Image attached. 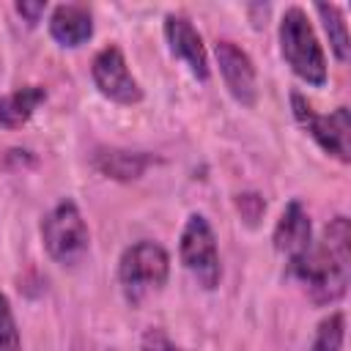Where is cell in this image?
Listing matches in <instances>:
<instances>
[{
	"mask_svg": "<svg viewBox=\"0 0 351 351\" xmlns=\"http://www.w3.org/2000/svg\"><path fill=\"white\" fill-rule=\"evenodd\" d=\"M178 258L181 266L195 277V282L206 291H214L222 280V263H219V247L214 228L203 214H189V219L181 228L178 239Z\"/></svg>",
	"mask_w": 351,
	"mask_h": 351,
	"instance_id": "5",
	"label": "cell"
},
{
	"mask_svg": "<svg viewBox=\"0 0 351 351\" xmlns=\"http://www.w3.org/2000/svg\"><path fill=\"white\" fill-rule=\"evenodd\" d=\"M90 80H93L96 90L115 104L129 107V104L143 101V88H140L137 77L129 71V63H126L121 47H115V44H110L93 55Z\"/></svg>",
	"mask_w": 351,
	"mask_h": 351,
	"instance_id": "7",
	"label": "cell"
},
{
	"mask_svg": "<svg viewBox=\"0 0 351 351\" xmlns=\"http://www.w3.org/2000/svg\"><path fill=\"white\" fill-rule=\"evenodd\" d=\"M44 101H47V88L44 85H22L11 93H3L0 96V126L3 129L25 126Z\"/></svg>",
	"mask_w": 351,
	"mask_h": 351,
	"instance_id": "13",
	"label": "cell"
},
{
	"mask_svg": "<svg viewBox=\"0 0 351 351\" xmlns=\"http://www.w3.org/2000/svg\"><path fill=\"white\" fill-rule=\"evenodd\" d=\"M277 36H280V52H282L285 63L291 66V71L302 82L321 88L326 82V55H324V47L318 41L304 8H299V5L285 8Z\"/></svg>",
	"mask_w": 351,
	"mask_h": 351,
	"instance_id": "2",
	"label": "cell"
},
{
	"mask_svg": "<svg viewBox=\"0 0 351 351\" xmlns=\"http://www.w3.org/2000/svg\"><path fill=\"white\" fill-rule=\"evenodd\" d=\"M170 277V255L162 244L143 239L129 244L121 252L118 261V282L123 288V296L137 304L143 296L159 291Z\"/></svg>",
	"mask_w": 351,
	"mask_h": 351,
	"instance_id": "3",
	"label": "cell"
},
{
	"mask_svg": "<svg viewBox=\"0 0 351 351\" xmlns=\"http://www.w3.org/2000/svg\"><path fill=\"white\" fill-rule=\"evenodd\" d=\"M291 110L296 123L335 159L343 165L351 159V115L348 107H337L329 115H318L302 93H291Z\"/></svg>",
	"mask_w": 351,
	"mask_h": 351,
	"instance_id": "6",
	"label": "cell"
},
{
	"mask_svg": "<svg viewBox=\"0 0 351 351\" xmlns=\"http://www.w3.org/2000/svg\"><path fill=\"white\" fill-rule=\"evenodd\" d=\"M140 351H184V348L176 346V343L165 335V329L148 326V329L143 332V337H140Z\"/></svg>",
	"mask_w": 351,
	"mask_h": 351,
	"instance_id": "17",
	"label": "cell"
},
{
	"mask_svg": "<svg viewBox=\"0 0 351 351\" xmlns=\"http://www.w3.org/2000/svg\"><path fill=\"white\" fill-rule=\"evenodd\" d=\"M165 41L173 52V58H178L189 74L200 82L208 80V55H206V44L200 38V33L195 30V25L184 16V14H167L165 16Z\"/></svg>",
	"mask_w": 351,
	"mask_h": 351,
	"instance_id": "9",
	"label": "cell"
},
{
	"mask_svg": "<svg viewBox=\"0 0 351 351\" xmlns=\"http://www.w3.org/2000/svg\"><path fill=\"white\" fill-rule=\"evenodd\" d=\"M154 156L148 151H129V148H96L93 167L115 181H134L151 167Z\"/></svg>",
	"mask_w": 351,
	"mask_h": 351,
	"instance_id": "12",
	"label": "cell"
},
{
	"mask_svg": "<svg viewBox=\"0 0 351 351\" xmlns=\"http://www.w3.org/2000/svg\"><path fill=\"white\" fill-rule=\"evenodd\" d=\"M41 241H44V250L49 252L52 261L69 266V263H77L85 252H88V244H90V233H88V225L77 208L74 200H60L55 203L44 219H41Z\"/></svg>",
	"mask_w": 351,
	"mask_h": 351,
	"instance_id": "4",
	"label": "cell"
},
{
	"mask_svg": "<svg viewBox=\"0 0 351 351\" xmlns=\"http://www.w3.org/2000/svg\"><path fill=\"white\" fill-rule=\"evenodd\" d=\"M315 14L324 22V30L329 36V47H332L335 58L340 63H346L348 60V52H351V44H348V25H346L343 8L335 5V3H318L315 5Z\"/></svg>",
	"mask_w": 351,
	"mask_h": 351,
	"instance_id": "14",
	"label": "cell"
},
{
	"mask_svg": "<svg viewBox=\"0 0 351 351\" xmlns=\"http://www.w3.org/2000/svg\"><path fill=\"white\" fill-rule=\"evenodd\" d=\"M0 351H22L19 326L5 293H0Z\"/></svg>",
	"mask_w": 351,
	"mask_h": 351,
	"instance_id": "16",
	"label": "cell"
},
{
	"mask_svg": "<svg viewBox=\"0 0 351 351\" xmlns=\"http://www.w3.org/2000/svg\"><path fill=\"white\" fill-rule=\"evenodd\" d=\"M44 11H47V3H41V0H33V3H16V14L27 22V25H36V22H41V16H44Z\"/></svg>",
	"mask_w": 351,
	"mask_h": 351,
	"instance_id": "18",
	"label": "cell"
},
{
	"mask_svg": "<svg viewBox=\"0 0 351 351\" xmlns=\"http://www.w3.org/2000/svg\"><path fill=\"white\" fill-rule=\"evenodd\" d=\"M343 340H346V315L337 310V313H329L315 326V335L307 351H343Z\"/></svg>",
	"mask_w": 351,
	"mask_h": 351,
	"instance_id": "15",
	"label": "cell"
},
{
	"mask_svg": "<svg viewBox=\"0 0 351 351\" xmlns=\"http://www.w3.org/2000/svg\"><path fill=\"white\" fill-rule=\"evenodd\" d=\"M47 27H49V36L60 47L74 49V47H82V44L90 41V36H93V14L80 3H60V5L52 8Z\"/></svg>",
	"mask_w": 351,
	"mask_h": 351,
	"instance_id": "11",
	"label": "cell"
},
{
	"mask_svg": "<svg viewBox=\"0 0 351 351\" xmlns=\"http://www.w3.org/2000/svg\"><path fill=\"white\" fill-rule=\"evenodd\" d=\"M271 241H274V250L282 252L288 261L299 258L313 244V225H310V217L299 200H291L282 208V214L274 225Z\"/></svg>",
	"mask_w": 351,
	"mask_h": 351,
	"instance_id": "10",
	"label": "cell"
},
{
	"mask_svg": "<svg viewBox=\"0 0 351 351\" xmlns=\"http://www.w3.org/2000/svg\"><path fill=\"white\" fill-rule=\"evenodd\" d=\"M288 274L304 288L315 304H335L348 291L351 277V225L348 217L337 214L321 230V239L293 261H288Z\"/></svg>",
	"mask_w": 351,
	"mask_h": 351,
	"instance_id": "1",
	"label": "cell"
},
{
	"mask_svg": "<svg viewBox=\"0 0 351 351\" xmlns=\"http://www.w3.org/2000/svg\"><path fill=\"white\" fill-rule=\"evenodd\" d=\"M214 52H217V66H219V74H222L230 96L239 104L252 107L258 99V74H255L252 58L230 38H219Z\"/></svg>",
	"mask_w": 351,
	"mask_h": 351,
	"instance_id": "8",
	"label": "cell"
}]
</instances>
